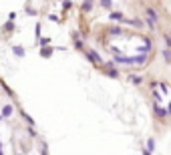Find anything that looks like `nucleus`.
Returning a JSON list of instances; mask_svg holds the SVG:
<instances>
[{
    "label": "nucleus",
    "mask_w": 171,
    "mask_h": 155,
    "mask_svg": "<svg viewBox=\"0 0 171 155\" xmlns=\"http://www.w3.org/2000/svg\"><path fill=\"white\" fill-rule=\"evenodd\" d=\"M91 8H93V4H91V2L87 0L85 4H83V10H85V12H87V10H91Z\"/></svg>",
    "instance_id": "20e7f679"
},
{
    "label": "nucleus",
    "mask_w": 171,
    "mask_h": 155,
    "mask_svg": "<svg viewBox=\"0 0 171 155\" xmlns=\"http://www.w3.org/2000/svg\"><path fill=\"white\" fill-rule=\"evenodd\" d=\"M12 111H14V109H12L10 105H6V107L2 109V115H4V117H10V115H12Z\"/></svg>",
    "instance_id": "f03ea898"
},
{
    "label": "nucleus",
    "mask_w": 171,
    "mask_h": 155,
    "mask_svg": "<svg viewBox=\"0 0 171 155\" xmlns=\"http://www.w3.org/2000/svg\"><path fill=\"white\" fill-rule=\"evenodd\" d=\"M14 54H16V56H22V54H24V50H22L20 46H14Z\"/></svg>",
    "instance_id": "7ed1b4c3"
},
{
    "label": "nucleus",
    "mask_w": 171,
    "mask_h": 155,
    "mask_svg": "<svg viewBox=\"0 0 171 155\" xmlns=\"http://www.w3.org/2000/svg\"><path fill=\"white\" fill-rule=\"evenodd\" d=\"M89 59H91L93 63H97V65H101V59L97 56V52H93V50H91V52H89Z\"/></svg>",
    "instance_id": "f257e3e1"
},
{
    "label": "nucleus",
    "mask_w": 171,
    "mask_h": 155,
    "mask_svg": "<svg viewBox=\"0 0 171 155\" xmlns=\"http://www.w3.org/2000/svg\"><path fill=\"white\" fill-rule=\"evenodd\" d=\"M0 151H2V149H0Z\"/></svg>",
    "instance_id": "423d86ee"
},
{
    "label": "nucleus",
    "mask_w": 171,
    "mask_h": 155,
    "mask_svg": "<svg viewBox=\"0 0 171 155\" xmlns=\"http://www.w3.org/2000/svg\"><path fill=\"white\" fill-rule=\"evenodd\" d=\"M50 52H52L50 48H44V50H43V54H44V56H50Z\"/></svg>",
    "instance_id": "39448f33"
}]
</instances>
